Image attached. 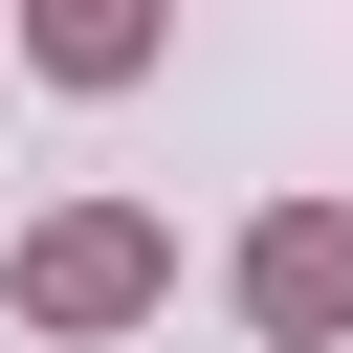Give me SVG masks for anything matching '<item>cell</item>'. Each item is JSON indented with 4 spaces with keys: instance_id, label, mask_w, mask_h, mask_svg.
Returning <instances> with one entry per match:
<instances>
[{
    "instance_id": "6da1fadb",
    "label": "cell",
    "mask_w": 353,
    "mask_h": 353,
    "mask_svg": "<svg viewBox=\"0 0 353 353\" xmlns=\"http://www.w3.org/2000/svg\"><path fill=\"white\" fill-rule=\"evenodd\" d=\"M154 287H176V243H154L132 199H66V221L22 243V331H132Z\"/></svg>"
},
{
    "instance_id": "7a4b0ae2",
    "label": "cell",
    "mask_w": 353,
    "mask_h": 353,
    "mask_svg": "<svg viewBox=\"0 0 353 353\" xmlns=\"http://www.w3.org/2000/svg\"><path fill=\"white\" fill-rule=\"evenodd\" d=\"M243 331H265V353H331V331H353V221H331V199H265V221H243Z\"/></svg>"
},
{
    "instance_id": "3957f363",
    "label": "cell",
    "mask_w": 353,
    "mask_h": 353,
    "mask_svg": "<svg viewBox=\"0 0 353 353\" xmlns=\"http://www.w3.org/2000/svg\"><path fill=\"white\" fill-rule=\"evenodd\" d=\"M44 66H66V88H132L154 22H132V0H44Z\"/></svg>"
}]
</instances>
